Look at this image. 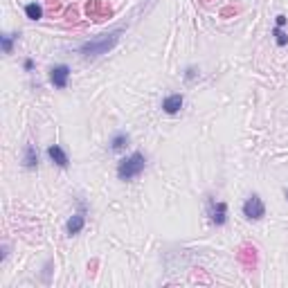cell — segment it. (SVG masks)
Segmentation results:
<instances>
[{
  "instance_id": "10",
  "label": "cell",
  "mask_w": 288,
  "mask_h": 288,
  "mask_svg": "<svg viewBox=\"0 0 288 288\" xmlns=\"http://www.w3.org/2000/svg\"><path fill=\"white\" fill-rule=\"evenodd\" d=\"M23 167L30 169V171L38 167V151H36V146L34 144H27L25 151H23Z\"/></svg>"
},
{
  "instance_id": "1",
  "label": "cell",
  "mask_w": 288,
  "mask_h": 288,
  "mask_svg": "<svg viewBox=\"0 0 288 288\" xmlns=\"http://www.w3.org/2000/svg\"><path fill=\"white\" fill-rule=\"evenodd\" d=\"M122 30H113L108 34H101L99 38H93V41H86L79 48V52L83 56H101V54H108L117 43H120Z\"/></svg>"
},
{
  "instance_id": "15",
  "label": "cell",
  "mask_w": 288,
  "mask_h": 288,
  "mask_svg": "<svg viewBox=\"0 0 288 288\" xmlns=\"http://www.w3.org/2000/svg\"><path fill=\"white\" fill-rule=\"evenodd\" d=\"M273 34H275V41H277L279 48H284V45H288V36H286L284 32H281V27H275Z\"/></svg>"
},
{
  "instance_id": "3",
  "label": "cell",
  "mask_w": 288,
  "mask_h": 288,
  "mask_svg": "<svg viewBox=\"0 0 288 288\" xmlns=\"http://www.w3.org/2000/svg\"><path fill=\"white\" fill-rule=\"evenodd\" d=\"M243 216L248 221H259V218L266 216V205H263V201L259 198L257 194H252L250 198L243 203Z\"/></svg>"
},
{
  "instance_id": "12",
  "label": "cell",
  "mask_w": 288,
  "mask_h": 288,
  "mask_svg": "<svg viewBox=\"0 0 288 288\" xmlns=\"http://www.w3.org/2000/svg\"><path fill=\"white\" fill-rule=\"evenodd\" d=\"M128 146V135L126 133H115L110 140V149L115 151V153H120V151H124Z\"/></svg>"
},
{
  "instance_id": "2",
  "label": "cell",
  "mask_w": 288,
  "mask_h": 288,
  "mask_svg": "<svg viewBox=\"0 0 288 288\" xmlns=\"http://www.w3.org/2000/svg\"><path fill=\"white\" fill-rule=\"evenodd\" d=\"M144 167H146V158L144 153H140V151H135V153H131L128 158H124V160L117 165V178L120 180H133V178H138L140 173L144 171Z\"/></svg>"
},
{
  "instance_id": "19",
  "label": "cell",
  "mask_w": 288,
  "mask_h": 288,
  "mask_svg": "<svg viewBox=\"0 0 288 288\" xmlns=\"http://www.w3.org/2000/svg\"><path fill=\"white\" fill-rule=\"evenodd\" d=\"M284 25H286V16L279 14V16H277V27H284Z\"/></svg>"
},
{
  "instance_id": "6",
  "label": "cell",
  "mask_w": 288,
  "mask_h": 288,
  "mask_svg": "<svg viewBox=\"0 0 288 288\" xmlns=\"http://www.w3.org/2000/svg\"><path fill=\"white\" fill-rule=\"evenodd\" d=\"M207 214H210V221L214 225H225L228 223V205H225V203L210 201V205H207Z\"/></svg>"
},
{
  "instance_id": "9",
  "label": "cell",
  "mask_w": 288,
  "mask_h": 288,
  "mask_svg": "<svg viewBox=\"0 0 288 288\" xmlns=\"http://www.w3.org/2000/svg\"><path fill=\"white\" fill-rule=\"evenodd\" d=\"M185 99L183 95H169V97L162 99V110L167 113V115H176V113H180V108H183Z\"/></svg>"
},
{
  "instance_id": "17",
  "label": "cell",
  "mask_w": 288,
  "mask_h": 288,
  "mask_svg": "<svg viewBox=\"0 0 288 288\" xmlns=\"http://www.w3.org/2000/svg\"><path fill=\"white\" fill-rule=\"evenodd\" d=\"M50 268H52V261H48V263H45V273H43V279H45V281L50 279Z\"/></svg>"
},
{
  "instance_id": "11",
  "label": "cell",
  "mask_w": 288,
  "mask_h": 288,
  "mask_svg": "<svg viewBox=\"0 0 288 288\" xmlns=\"http://www.w3.org/2000/svg\"><path fill=\"white\" fill-rule=\"evenodd\" d=\"M236 257H239V261L246 263V266H255V261H257V250H255V248H250V246H241L239 252H236Z\"/></svg>"
},
{
  "instance_id": "16",
  "label": "cell",
  "mask_w": 288,
  "mask_h": 288,
  "mask_svg": "<svg viewBox=\"0 0 288 288\" xmlns=\"http://www.w3.org/2000/svg\"><path fill=\"white\" fill-rule=\"evenodd\" d=\"M198 77V68H194V65H189L187 70H185V81H194V79Z\"/></svg>"
},
{
  "instance_id": "8",
  "label": "cell",
  "mask_w": 288,
  "mask_h": 288,
  "mask_svg": "<svg viewBox=\"0 0 288 288\" xmlns=\"http://www.w3.org/2000/svg\"><path fill=\"white\" fill-rule=\"evenodd\" d=\"M48 156H50V160H52L56 167H61V169H65L68 165H70V158H68V153L61 149L59 144L48 146Z\"/></svg>"
},
{
  "instance_id": "20",
  "label": "cell",
  "mask_w": 288,
  "mask_h": 288,
  "mask_svg": "<svg viewBox=\"0 0 288 288\" xmlns=\"http://www.w3.org/2000/svg\"><path fill=\"white\" fill-rule=\"evenodd\" d=\"M286 198H288V187H286Z\"/></svg>"
},
{
  "instance_id": "7",
  "label": "cell",
  "mask_w": 288,
  "mask_h": 288,
  "mask_svg": "<svg viewBox=\"0 0 288 288\" xmlns=\"http://www.w3.org/2000/svg\"><path fill=\"white\" fill-rule=\"evenodd\" d=\"M68 79H70V68L68 65H54L50 70V81H52L54 88H65Z\"/></svg>"
},
{
  "instance_id": "13",
  "label": "cell",
  "mask_w": 288,
  "mask_h": 288,
  "mask_svg": "<svg viewBox=\"0 0 288 288\" xmlns=\"http://www.w3.org/2000/svg\"><path fill=\"white\" fill-rule=\"evenodd\" d=\"M25 16L30 20H41L43 18V7L38 3H30V5H25Z\"/></svg>"
},
{
  "instance_id": "5",
  "label": "cell",
  "mask_w": 288,
  "mask_h": 288,
  "mask_svg": "<svg viewBox=\"0 0 288 288\" xmlns=\"http://www.w3.org/2000/svg\"><path fill=\"white\" fill-rule=\"evenodd\" d=\"M83 225H86V205H83V203H79V212L72 214L70 221H68V225H65L68 236H77L83 230Z\"/></svg>"
},
{
  "instance_id": "14",
  "label": "cell",
  "mask_w": 288,
  "mask_h": 288,
  "mask_svg": "<svg viewBox=\"0 0 288 288\" xmlns=\"http://www.w3.org/2000/svg\"><path fill=\"white\" fill-rule=\"evenodd\" d=\"M18 38V34H3L0 41H3V52L5 54H11V48H14V41Z\"/></svg>"
},
{
  "instance_id": "4",
  "label": "cell",
  "mask_w": 288,
  "mask_h": 288,
  "mask_svg": "<svg viewBox=\"0 0 288 288\" xmlns=\"http://www.w3.org/2000/svg\"><path fill=\"white\" fill-rule=\"evenodd\" d=\"M86 14L93 20H104V18H108V16L113 14V9H110L108 3H104V0H88Z\"/></svg>"
},
{
  "instance_id": "18",
  "label": "cell",
  "mask_w": 288,
  "mask_h": 288,
  "mask_svg": "<svg viewBox=\"0 0 288 288\" xmlns=\"http://www.w3.org/2000/svg\"><path fill=\"white\" fill-rule=\"evenodd\" d=\"M23 68H25L27 72H30V70H34V61H32V59H25V63H23Z\"/></svg>"
}]
</instances>
